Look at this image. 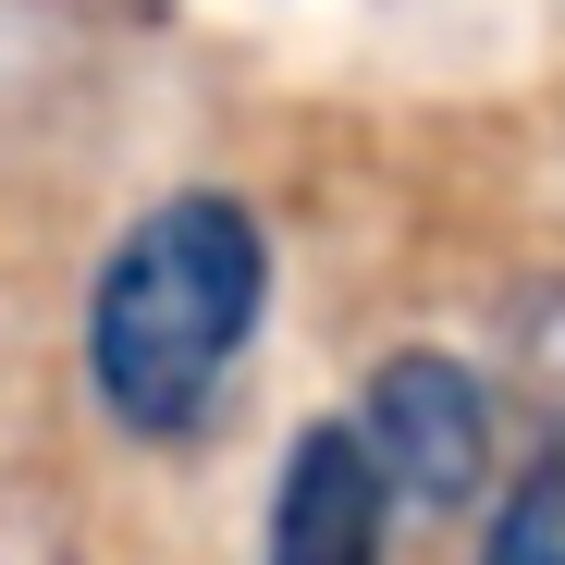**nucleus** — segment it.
<instances>
[{
	"mask_svg": "<svg viewBox=\"0 0 565 565\" xmlns=\"http://www.w3.org/2000/svg\"><path fill=\"white\" fill-rule=\"evenodd\" d=\"M480 565H565V455H529L516 480L492 492Z\"/></svg>",
	"mask_w": 565,
	"mask_h": 565,
	"instance_id": "nucleus-4",
	"label": "nucleus"
},
{
	"mask_svg": "<svg viewBox=\"0 0 565 565\" xmlns=\"http://www.w3.org/2000/svg\"><path fill=\"white\" fill-rule=\"evenodd\" d=\"M258 320H270L258 210L222 184H184V198L136 210L86 282V394L111 406L124 443H198Z\"/></svg>",
	"mask_w": 565,
	"mask_h": 565,
	"instance_id": "nucleus-1",
	"label": "nucleus"
},
{
	"mask_svg": "<svg viewBox=\"0 0 565 565\" xmlns=\"http://www.w3.org/2000/svg\"><path fill=\"white\" fill-rule=\"evenodd\" d=\"M382 467H369L356 418H308L296 455L270 480V516H258V565H382Z\"/></svg>",
	"mask_w": 565,
	"mask_h": 565,
	"instance_id": "nucleus-3",
	"label": "nucleus"
},
{
	"mask_svg": "<svg viewBox=\"0 0 565 565\" xmlns=\"http://www.w3.org/2000/svg\"><path fill=\"white\" fill-rule=\"evenodd\" d=\"M492 418H504L492 382H480L467 356H443V344L382 356V369H369V394H356L369 467H382V492H406L418 516H467V504L492 492V455H504Z\"/></svg>",
	"mask_w": 565,
	"mask_h": 565,
	"instance_id": "nucleus-2",
	"label": "nucleus"
},
{
	"mask_svg": "<svg viewBox=\"0 0 565 565\" xmlns=\"http://www.w3.org/2000/svg\"><path fill=\"white\" fill-rule=\"evenodd\" d=\"M504 356H516V382H529V406L553 418V455H565V282H529L516 296Z\"/></svg>",
	"mask_w": 565,
	"mask_h": 565,
	"instance_id": "nucleus-5",
	"label": "nucleus"
}]
</instances>
